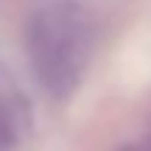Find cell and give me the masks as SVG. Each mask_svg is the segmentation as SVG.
Returning <instances> with one entry per match:
<instances>
[{"label":"cell","mask_w":151,"mask_h":151,"mask_svg":"<svg viewBox=\"0 0 151 151\" xmlns=\"http://www.w3.org/2000/svg\"><path fill=\"white\" fill-rule=\"evenodd\" d=\"M95 48V22L73 0H50L25 22V53L37 87L53 101H67L81 87Z\"/></svg>","instance_id":"obj_1"},{"label":"cell","mask_w":151,"mask_h":151,"mask_svg":"<svg viewBox=\"0 0 151 151\" xmlns=\"http://www.w3.org/2000/svg\"><path fill=\"white\" fill-rule=\"evenodd\" d=\"M17 143V126H14V118L11 112L0 104V151H11Z\"/></svg>","instance_id":"obj_2"},{"label":"cell","mask_w":151,"mask_h":151,"mask_svg":"<svg viewBox=\"0 0 151 151\" xmlns=\"http://www.w3.org/2000/svg\"><path fill=\"white\" fill-rule=\"evenodd\" d=\"M123 151H137V148H123Z\"/></svg>","instance_id":"obj_3"}]
</instances>
